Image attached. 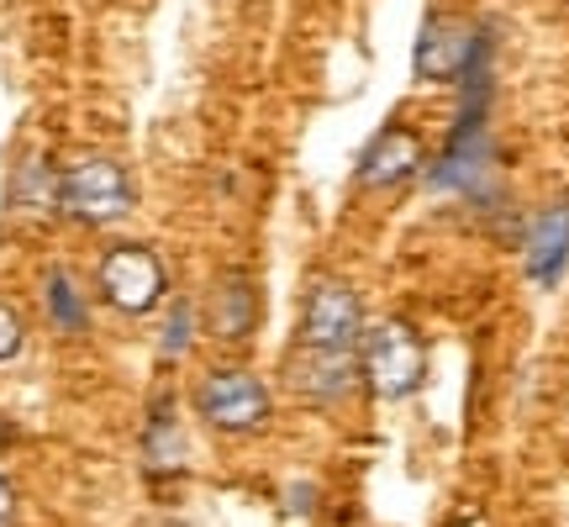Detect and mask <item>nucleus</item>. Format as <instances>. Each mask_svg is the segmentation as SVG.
<instances>
[{
	"instance_id": "1",
	"label": "nucleus",
	"mask_w": 569,
	"mask_h": 527,
	"mask_svg": "<svg viewBox=\"0 0 569 527\" xmlns=\"http://www.w3.org/2000/svg\"><path fill=\"white\" fill-rule=\"evenodd\" d=\"M359 369L375 396L386 401H401V396H417L427 375V344L422 332L407 322V317H386L365 332V348H359Z\"/></svg>"
},
{
	"instance_id": "2",
	"label": "nucleus",
	"mask_w": 569,
	"mask_h": 527,
	"mask_svg": "<svg viewBox=\"0 0 569 527\" xmlns=\"http://www.w3.org/2000/svg\"><path fill=\"white\" fill-rule=\"evenodd\" d=\"M365 338V306H359V290L343 280H322L311 296H306V317H301V354L317 359V365L338 369L359 348Z\"/></svg>"
},
{
	"instance_id": "3",
	"label": "nucleus",
	"mask_w": 569,
	"mask_h": 527,
	"mask_svg": "<svg viewBox=\"0 0 569 527\" xmlns=\"http://www.w3.org/2000/svg\"><path fill=\"white\" fill-rule=\"evenodd\" d=\"M138 206L132 175L117 159H80L59 175V211L80 227H111Z\"/></svg>"
},
{
	"instance_id": "4",
	"label": "nucleus",
	"mask_w": 569,
	"mask_h": 527,
	"mask_svg": "<svg viewBox=\"0 0 569 527\" xmlns=\"http://www.w3.org/2000/svg\"><path fill=\"white\" fill-rule=\"evenodd\" d=\"M196 406H201V417L217 432H253V427L269 422L274 396L248 369H211L201 380V390H196Z\"/></svg>"
},
{
	"instance_id": "5",
	"label": "nucleus",
	"mask_w": 569,
	"mask_h": 527,
	"mask_svg": "<svg viewBox=\"0 0 569 527\" xmlns=\"http://www.w3.org/2000/svg\"><path fill=\"white\" fill-rule=\"evenodd\" d=\"M169 290V269L153 248L142 243H117L101 253V296L127 317H142L153 311Z\"/></svg>"
},
{
	"instance_id": "6",
	"label": "nucleus",
	"mask_w": 569,
	"mask_h": 527,
	"mask_svg": "<svg viewBox=\"0 0 569 527\" xmlns=\"http://www.w3.org/2000/svg\"><path fill=\"white\" fill-rule=\"evenodd\" d=\"M422 159H427V148H422V132H417V127H386V132H375V142L359 153V185H365V190H396V185L417 180Z\"/></svg>"
},
{
	"instance_id": "7",
	"label": "nucleus",
	"mask_w": 569,
	"mask_h": 527,
	"mask_svg": "<svg viewBox=\"0 0 569 527\" xmlns=\"http://www.w3.org/2000/svg\"><path fill=\"white\" fill-rule=\"evenodd\" d=\"M475 42H480V27H469L459 17H427L422 32H417V74L438 84L459 80Z\"/></svg>"
},
{
	"instance_id": "8",
	"label": "nucleus",
	"mask_w": 569,
	"mask_h": 527,
	"mask_svg": "<svg viewBox=\"0 0 569 527\" xmlns=\"http://www.w3.org/2000/svg\"><path fill=\"white\" fill-rule=\"evenodd\" d=\"M569 269V201L549 206L528 232V280L532 285H559Z\"/></svg>"
},
{
	"instance_id": "9",
	"label": "nucleus",
	"mask_w": 569,
	"mask_h": 527,
	"mask_svg": "<svg viewBox=\"0 0 569 527\" xmlns=\"http://www.w3.org/2000/svg\"><path fill=\"white\" fill-rule=\"evenodd\" d=\"M259 322V290L243 280V275H227L217 285V296H211V332L232 344V338H248Z\"/></svg>"
},
{
	"instance_id": "10",
	"label": "nucleus",
	"mask_w": 569,
	"mask_h": 527,
	"mask_svg": "<svg viewBox=\"0 0 569 527\" xmlns=\"http://www.w3.org/2000/svg\"><path fill=\"white\" fill-rule=\"evenodd\" d=\"M48 317L63 327V332H80L84 322H90V311H84L80 290H74V280L63 275V269H53L48 275Z\"/></svg>"
},
{
	"instance_id": "11",
	"label": "nucleus",
	"mask_w": 569,
	"mask_h": 527,
	"mask_svg": "<svg viewBox=\"0 0 569 527\" xmlns=\"http://www.w3.org/2000/svg\"><path fill=\"white\" fill-rule=\"evenodd\" d=\"M190 338H196V306L174 301L169 306V322H163V354H169V359H180L184 348H190Z\"/></svg>"
},
{
	"instance_id": "12",
	"label": "nucleus",
	"mask_w": 569,
	"mask_h": 527,
	"mask_svg": "<svg viewBox=\"0 0 569 527\" xmlns=\"http://www.w3.org/2000/svg\"><path fill=\"white\" fill-rule=\"evenodd\" d=\"M21 338H27V332H21V317L0 301V365H11V359L21 354Z\"/></svg>"
},
{
	"instance_id": "13",
	"label": "nucleus",
	"mask_w": 569,
	"mask_h": 527,
	"mask_svg": "<svg viewBox=\"0 0 569 527\" xmlns=\"http://www.w3.org/2000/svg\"><path fill=\"white\" fill-rule=\"evenodd\" d=\"M11 517H17V486L0 475V527H11Z\"/></svg>"
},
{
	"instance_id": "14",
	"label": "nucleus",
	"mask_w": 569,
	"mask_h": 527,
	"mask_svg": "<svg viewBox=\"0 0 569 527\" xmlns=\"http://www.w3.org/2000/svg\"><path fill=\"white\" fill-rule=\"evenodd\" d=\"M0 444H11V427H6V422H0Z\"/></svg>"
}]
</instances>
